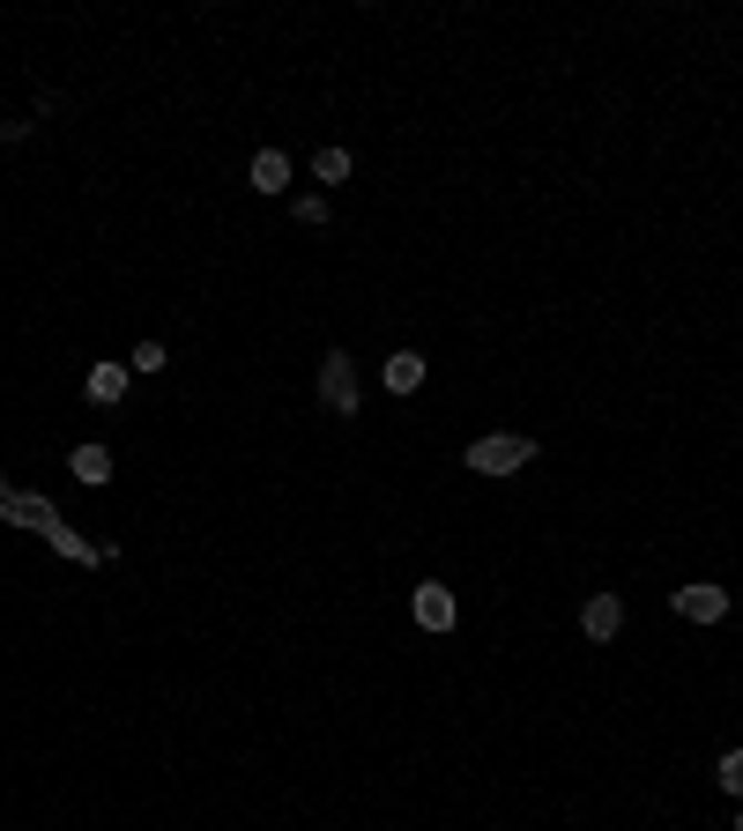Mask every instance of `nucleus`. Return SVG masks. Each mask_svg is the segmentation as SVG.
Returning a JSON list of instances; mask_svg holds the SVG:
<instances>
[{
	"label": "nucleus",
	"mask_w": 743,
	"mask_h": 831,
	"mask_svg": "<svg viewBox=\"0 0 743 831\" xmlns=\"http://www.w3.org/2000/svg\"><path fill=\"white\" fill-rule=\"evenodd\" d=\"M461 461H469L476 475H520V468L536 461V439H520V431H491V439H476Z\"/></svg>",
	"instance_id": "f257e3e1"
},
{
	"label": "nucleus",
	"mask_w": 743,
	"mask_h": 831,
	"mask_svg": "<svg viewBox=\"0 0 743 831\" xmlns=\"http://www.w3.org/2000/svg\"><path fill=\"white\" fill-rule=\"evenodd\" d=\"M320 409L327 416H357V409H365V393H357V357H349V349H327V365H320Z\"/></svg>",
	"instance_id": "f03ea898"
},
{
	"label": "nucleus",
	"mask_w": 743,
	"mask_h": 831,
	"mask_svg": "<svg viewBox=\"0 0 743 831\" xmlns=\"http://www.w3.org/2000/svg\"><path fill=\"white\" fill-rule=\"evenodd\" d=\"M669 609L684 616V624H721V616H729V587H714V579H692V587L669 594Z\"/></svg>",
	"instance_id": "7ed1b4c3"
},
{
	"label": "nucleus",
	"mask_w": 743,
	"mask_h": 831,
	"mask_svg": "<svg viewBox=\"0 0 743 831\" xmlns=\"http://www.w3.org/2000/svg\"><path fill=\"white\" fill-rule=\"evenodd\" d=\"M0 520H8V527H38V535H52V527H60V505H52V497H38V490H8Z\"/></svg>",
	"instance_id": "20e7f679"
},
{
	"label": "nucleus",
	"mask_w": 743,
	"mask_h": 831,
	"mask_svg": "<svg viewBox=\"0 0 743 831\" xmlns=\"http://www.w3.org/2000/svg\"><path fill=\"white\" fill-rule=\"evenodd\" d=\"M409 616H417L424 632H454V616H461V609H454V587H439V579H424V587L409 594Z\"/></svg>",
	"instance_id": "39448f33"
},
{
	"label": "nucleus",
	"mask_w": 743,
	"mask_h": 831,
	"mask_svg": "<svg viewBox=\"0 0 743 831\" xmlns=\"http://www.w3.org/2000/svg\"><path fill=\"white\" fill-rule=\"evenodd\" d=\"M126 379H134V371H126V357H112V365H90V379H82V387H90V401H98V409H120V401H126Z\"/></svg>",
	"instance_id": "423d86ee"
},
{
	"label": "nucleus",
	"mask_w": 743,
	"mask_h": 831,
	"mask_svg": "<svg viewBox=\"0 0 743 831\" xmlns=\"http://www.w3.org/2000/svg\"><path fill=\"white\" fill-rule=\"evenodd\" d=\"M68 475H74V483H90V490H98V483H112V445L82 439V445L68 453Z\"/></svg>",
	"instance_id": "0eeeda50"
},
{
	"label": "nucleus",
	"mask_w": 743,
	"mask_h": 831,
	"mask_svg": "<svg viewBox=\"0 0 743 831\" xmlns=\"http://www.w3.org/2000/svg\"><path fill=\"white\" fill-rule=\"evenodd\" d=\"M580 632H588V638H618V632H624V602H618V594H588Z\"/></svg>",
	"instance_id": "6e6552de"
},
{
	"label": "nucleus",
	"mask_w": 743,
	"mask_h": 831,
	"mask_svg": "<svg viewBox=\"0 0 743 831\" xmlns=\"http://www.w3.org/2000/svg\"><path fill=\"white\" fill-rule=\"evenodd\" d=\"M253 194H291V156L283 148H253Z\"/></svg>",
	"instance_id": "1a4fd4ad"
},
{
	"label": "nucleus",
	"mask_w": 743,
	"mask_h": 831,
	"mask_svg": "<svg viewBox=\"0 0 743 831\" xmlns=\"http://www.w3.org/2000/svg\"><path fill=\"white\" fill-rule=\"evenodd\" d=\"M424 371H431V365H424L417 349H395V357H387V371H379V379H387V393H417V387H424Z\"/></svg>",
	"instance_id": "9d476101"
},
{
	"label": "nucleus",
	"mask_w": 743,
	"mask_h": 831,
	"mask_svg": "<svg viewBox=\"0 0 743 831\" xmlns=\"http://www.w3.org/2000/svg\"><path fill=\"white\" fill-rule=\"evenodd\" d=\"M52 550H60V557H74V564H104V550H98V542H82V535H74V527H68V520H60V527H52Z\"/></svg>",
	"instance_id": "9b49d317"
},
{
	"label": "nucleus",
	"mask_w": 743,
	"mask_h": 831,
	"mask_svg": "<svg viewBox=\"0 0 743 831\" xmlns=\"http://www.w3.org/2000/svg\"><path fill=\"white\" fill-rule=\"evenodd\" d=\"M313 178H320V186H343L349 178V148H320V156H313Z\"/></svg>",
	"instance_id": "f8f14e48"
},
{
	"label": "nucleus",
	"mask_w": 743,
	"mask_h": 831,
	"mask_svg": "<svg viewBox=\"0 0 743 831\" xmlns=\"http://www.w3.org/2000/svg\"><path fill=\"white\" fill-rule=\"evenodd\" d=\"M164 365H172V349L164 342H134V357H126V371H142V379H156Z\"/></svg>",
	"instance_id": "ddd939ff"
},
{
	"label": "nucleus",
	"mask_w": 743,
	"mask_h": 831,
	"mask_svg": "<svg viewBox=\"0 0 743 831\" xmlns=\"http://www.w3.org/2000/svg\"><path fill=\"white\" fill-rule=\"evenodd\" d=\"M714 780H721V794H736V802H743V750H721Z\"/></svg>",
	"instance_id": "4468645a"
},
{
	"label": "nucleus",
	"mask_w": 743,
	"mask_h": 831,
	"mask_svg": "<svg viewBox=\"0 0 743 831\" xmlns=\"http://www.w3.org/2000/svg\"><path fill=\"white\" fill-rule=\"evenodd\" d=\"M291 216H297V223H313V230H320V223H327V201H320V194H297V201H291Z\"/></svg>",
	"instance_id": "2eb2a0df"
},
{
	"label": "nucleus",
	"mask_w": 743,
	"mask_h": 831,
	"mask_svg": "<svg viewBox=\"0 0 743 831\" xmlns=\"http://www.w3.org/2000/svg\"><path fill=\"white\" fill-rule=\"evenodd\" d=\"M0 505H8V475H0Z\"/></svg>",
	"instance_id": "dca6fc26"
},
{
	"label": "nucleus",
	"mask_w": 743,
	"mask_h": 831,
	"mask_svg": "<svg viewBox=\"0 0 743 831\" xmlns=\"http://www.w3.org/2000/svg\"><path fill=\"white\" fill-rule=\"evenodd\" d=\"M736 831H743V817H736Z\"/></svg>",
	"instance_id": "f3484780"
}]
</instances>
